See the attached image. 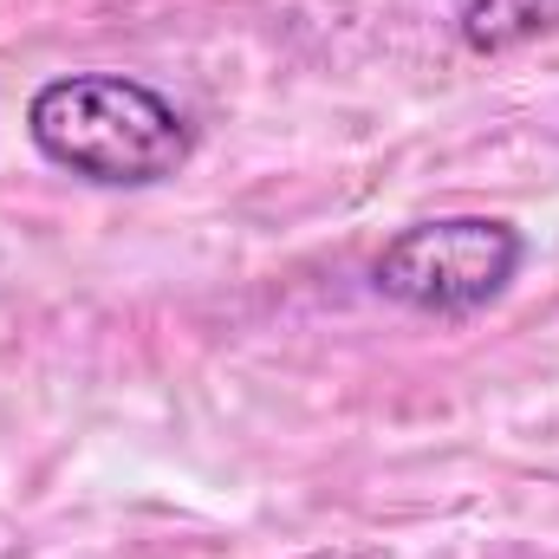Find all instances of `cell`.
<instances>
[{
	"label": "cell",
	"instance_id": "cell-1",
	"mask_svg": "<svg viewBox=\"0 0 559 559\" xmlns=\"http://www.w3.org/2000/svg\"><path fill=\"white\" fill-rule=\"evenodd\" d=\"M26 143L92 189H156L195 156V124L131 72H66L26 98Z\"/></svg>",
	"mask_w": 559,
	"mask_h": 559
},
{
	"label": "cell",
	"instance_id": "cell-2",
	"mask_svg": "<svg viewBox=\"0 0 559 559\" xmlns=\"http://www.w3.org/2000/svg\"><path fill=\"white\" fill-rule=\"evenodd\" d=\"M527 261V235L495 215H436L397 228L378 261H371V293L423 312V319H475L508 293V280Z\"/></svg>",
	"mask_w": 559,
	"mask_h": 559
},
{
	"label": "cell",
	"instance_id": "cell-3",
	"mask_svg": "<svg viewBox=\"0 0 559 559\" xmlns=\"http://www.w3.org/2000/svg\"><path fill=\"white\" fill-rule=\"evenodd\" d=\"M455 33L468 52H514L527 39L559 33V0H462Z\"/></svg>",
	"mask_w": 559,
	"mask_h": 559
}]
</instances>
